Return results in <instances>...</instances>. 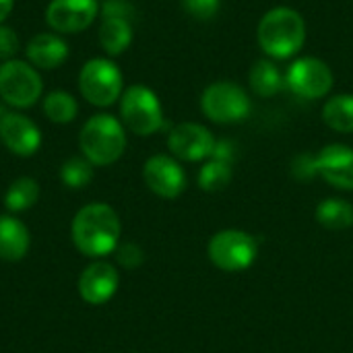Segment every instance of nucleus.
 <instances>
[{
  "label": "nucleus",
  "mask_w": 353,
  "mask_h": 353,
  "mask_svg": "<svg viewBox=\"0 0 353 353\" xmlns=\"http://www.w3.org/2000/svg\"><path fill=\"white\" fill-rule=\"evenodd\" d=\"M120 217L105 203H89L72 219V242L89 259H103L116 252L120 242Z\"/></svg>",
  "instance_id": "1"
},
{
  "label": "nucleus",
  "mask_w": 353,
  "mask_h": 353,
  "mask_svg": "<svg viewBox=\"0 0 353 353\" xmlns=\"http://www.w3.org/2000/svg\"><path fill=\"white\" fill-rule=\"evenodd\" d=\"M256 39L271 60L292 58L306 43V21L296 8L275 6L259 21Z\"/></svg>",
  "instance_id": "2"
},
{
  "label": "nucleus",
  "mask_w": 353,
  "mask_h": 353,
  "mask_svg": "<svg viewBox=\"0 0 353 353\" xmlns=\"http://www.w3.org/2000/svg\"><path fill=\"white\" fill-rule=\"evenodd\" d=\"M79 147L93 165H112L126 151V128L112 114H93L79 132Z\"/></svg>",
  "instance_id": "3"
},
{
  "label": "nucleus",
  "mask_w": 353,
  "mask_h": 353,
  "mask_svg": "<svg viewBox=\"0 0 353 353\" xmlns=\"http://www.w3.org/2000/svg\"><path fill=\"white\" fill-rule=\"evenodd\" d=\"M81 97L95 108H110L124 93V74L112 58H89L79 70Z\"/></svg>",
  "instance_id": "4"
},
{
  "label": "nucleus",
  "mask_w": 353,
  "mask_h": 353,
  "mask_svg": "<svg viewBox=\"0 0 353 353\" xmlns=\"http://www.w3.org/2000/svg\"><path fill=\"white\" fill-rule=\"evenodd\" d=\"M120 122L139 137H151L165 126L163 105L147 85H130L120 97Z\"/></svg>",
  "instance_id": "5"
},
{
  "label": "nucleus",
  "mask_w": 353,
  "mask_h": 353,
  "mask_svg": "<svg viewBox=\"0 0 353 353\" xmlns=\"http://www.w3.org/2000/svg\"><path fill=\"white\" fill-rule=\"evenodd\" d=\"M43 95V81L35 66L27 60H6L0 64V99L14 108L27 110Z\"/></svg>",
  "instance_id": "6"
},
{
  "label": "nucleus",
  "mask_w": 353,
  "mask_h": 353,
  "mask_svg": "<svg viewBox=\"0 0 353 353\" xmlns=\"http://www.w3.org/2000/svg\"><path fill=\"white\" fill-rule=\"evenodd\" d=\"M209 261L225 273H240L252 267L259 256V242L244 230H221L207 244Z\"/></svg>",
  "instance_id": "7"
},
{
  "label": "nucleus",
  "mask_w": 353,
  "mask_h": 353,
  "mask_svg": "<svg viewBox=\"0 0 353 353\" xmlns=\"http://www.w3.org/2000/svg\"><path fill=\"white\" fill-rule=\"evenodd\" d=\"M203 114L215 124H236L250 116L252 101L244 87L234 81H215L201 95Z\"/></svg>",
  "instance_id": "8"
},
{
  "label": "nucleus",
  "mask_w": 353,
  "mask_h": 353,
  "mask_svg": "<svg viewBox=\"0 0 353 353\" xmlns=\"http://www.w3.org/2000/svg\"><path fill=\"white\" fill-rule=\"evenodd\" d=\"M335 77L331 66L314 56H304L298 58L290 64L288 72H285V87L308 101L327 97L333 89Z\"/></svg>",
  "instance_id": "9"
},
{
  "label": "nucleus",
  "mask_w": 353,
  "mask_h": 353,
  "mask_svg": "<svg viewBox=\"0 0 353 353\" xmlns=\"http://www.w3.org/2000/svg\"><path fill=\"white\" fill-rule=\"evenodd\" d=\"M215 143L217 139L213 137V132L196 122H180L172 126L168 134V149L172 157L188 163L209 159L213 155Z\"/></svg>",
  "instance_id": "10"
},
{
  "label": "nucleus",
  "mask_w": 353,
  "mask_h": 353,
  "mask_svg": "<svg viewBox=\"0 0 353 353\" xmlns=\"http://www.w3.org/2000/svg\"><path fill=\"white\" fill-rule=\"evenodd\" d=\"M99 17L97 0H50L46 23L60 35H74L89 29Z\"/></svg>",
  "instance_id": "11"
},
{
  "label": "nucleus",
  "mask_w": 353,
  "mask_h": 353,
  "mask_svg": "<svg viewBox=\"0 0 353 353\" xmlns=\"http://www.w3.org/2000/svg\"><path fill=\"white\" fill-rule=\"evenodd\" d=\"M143 180L147 188L161 199H176L186 188V174L180 161L172 155H151L143 165Z\"/></svg>",
  "instance_id": "12"
},
{
  "label": "nucleus",
  "mask_w": 353,
  "mask_h": 353,
  "mask_svg": "<svg viewBox=\"0 0 353 353\" xmlns=\"http://www.w3.org/2000/svg\"><path fill=\"white\" fill-rule=\"evenodd\" d=\"M314 172L337 190H353V149L331 143L314 155Z\"/></svg>",
  "instance_id": "13"
},
{
  "label": "nucleus",
  "mask_w": 353,
  "mask_h": 353,
  "mask_svg": "<svg viewBox=\"0 0 353 353\" xmlns=\"http://www.w3.org/2000/svg\"><path fill=\"white\" fill-rule=\"evenodd\" d=\"M0 141L10 153L19 157H31L41 147V130L25 114L6 112L0 124Z\"/></svg>",
  "instance_id": "14"
},
{
  "label": "nucleus",
  "mask_w": 353,
  "mask_h": 353,
  "mask_svg": "<svg viewBox=\"0 0 353 353\" xmlns=\"http://www.w3.org/2000/svg\"><path fill=\"white\" fill-rule=\"evenodd\" d=\"M120 285V275L114 265L105 261L91 263L79 277V294L91 306H101L110 302Z\"/></svg>",
  "instance_id": "15"
},
{
  "label": "nucleus",
  "mask_w": 353,
  "mask_h": 353,
  "mask_svg": "<svg viewBox=\"0 0 353 353\" xmlns=\"http://www.w3.org/2000/svg\"><path fill=\"white\" fill-rule=\"evenodd\" d=\"M68 43L56 31H43L33 35L25 46V56L37 70H56L68 60Z\"/></svg>",
  "instance_id": "16"
},
{
  "label": "nucleus",
  "mask_w": 353,
  "mask_h": 353,
  "mask_svg": "<svg viewBox=\"0 0 353 353\" xmlns=\"http://www.w3.org/2000/svg\"><path fill=\"white\" fill-rule=\"evenodd\" d=\"M97 37H99L101 50L110 58H116V56L124 54L134 39L132 23H130V19H124V17H101Z\"/></svg>",
  "instance_id": "17"
},
{
  "label": "nucleus",
  "mask_w": 353,
  "mask_h": 353,
  "mask_svg": "<svg viewBox=\"0 0 353 353\" xmlns=\"http://www.w3.org/2000/svg\"><path fill=\"white\" fill-rule=\"evenodd\" d=\"M31 238L25 223L12 215L0 217V259L8 263L21 261L29 250Z\"/></svg>",
  "instance_id": "18"
},
{
  "label": "nucleus",
  "mask_w": 353,
  "mask_h": 353,
  "mask_svg": "<svg viewBox=\"0 0 353 353\" xmlns=\"http://www.w3.org/2000/svg\"><path fill=\"white\" fill-rule=\"evenodd\" d=\"M248 85L259 97H275L285 89V74L279 70L275 60L263 58L248 70Z\"/></svg>",
  "instance_id": "19"
},
{
  "label": "nucleus",
  "mask_w": 353,
  "mask_h": 353,
  "mask_svg": "<svg viewBox=\"0 0 353 353\" xmlns=\"http://www.w3.org/2000/svg\"><path fill=\"white\" fill-rule=\"evenodd\" d=\"M314 219L319 221V225L333 230V232H341L353 225V205L345 199H325L323 203L316 205L314 211Z\"/></svg>",
  "instance_id": "20"
},
{
  "label": "nucleus",
  "mask_w": 353,
  "mask_h": 353,
  "mask_svg": "<svg viewBox=\"0 0 353 353\" xmlns=\"http://www.w3.org/2000/svg\"><path fill=\"white\" fill-rule=\"evenodd\" d=\"M323 120L335 132H341V134L353 132L352 93H337V95L329 97L323 105Z\"/></svg>",
  "instance_id": "21"
},
{
  "label": "nucleus",
  "mask_w": 353,
  "mask_h": 353,
  "mask_svg": "<svg viewBox=\"0 0 353 353\" xmlns=\"http://www.w3.org/2000/svg\"><path fill=\"white\" fill-rule=\"evenodd\" d=\"M43 114L54 124H68L79 114V101L72 93L56 89L43 97Z\"/></svg>",
  "instance_id": "22"
},
{
  "label": "nucleus",
  "mask_w": 353,
  "mask_h": 353,
  "mask_svg": "<svg viewBox=\"0 0 353 353\" xmlns=\"http://www.w3.org/2000/svg\"><path fill=\"white\" fill-rule=\"evenodd\" d=\"M39 199V184L33 178H17L6 194H4V205L10 213H23L27 209H31Z\"/></svg>",
  "instance_id": "23"
},
{
  "label": "nucleus",
  "mask_w": 353,
  "mask_h": 353,
  "mask_svg": "<svg viewBox=\"0 0 353 353\" xmlns=\"http://www.w3.org/2000/svg\"><path fill=\"white\" fill-rule=\"evenodd\" d=\"M234 176V168L228 161L209 157L203 168L199 170V188L205 192H219L225 190L232 182Z\"/></svg>",
  "instance_id": "24"
},
{
  "label": "nucleus",
  "mask_w": 353,
  "mask_h": 353,
  "mask_svg": "<svg viewBox=\"0 0 353 353\" xmlns=\"http://www.w3.org/2000/svg\"><path fill=\"white\" fill-rule=\"evenodd\" d=\"M93 168L95 165L89 159H85L83 155L70 157L60 168V180H62V184H66L72 190L85 188L93 180Z\"/></svg>",
  "instance_id": "25"
},
{
  "label": "nucleus",
  "mask_w": 353,
  "mask_h": 353,
  "mask_svg": "<svg viewBox=\"0 0 353 353\" xmlns=\"http://www.w3.org/2000/svg\"><path fill=\"white\" fill-rule=\"evenodd\" d=\"M221 0H182V8L196 21H209L217 14Z\"/></svg>",
  "instance_id": "26"
},
{
  "label": "nucleus",
  "mask_w": 353,
  "mask_h": 353,
  "mask_svg": "<svg viewBox=\"0 0 353 353\" xmlns=\"http://www.w3.org/2000/svg\"><path fill=\"white\" fill-rule=\"evenodd\" d=\"M116 261L124 269H137V267L143 265L145 254L137 244H122V246L116 248Z\"/></svg>",
  "instance_id": "27"
},
{
  "label": "nucleus",
  "mask_w": 353,
  "mask_h": 353,
  "mask_svg": "<svg viewBox=\"0 0 353 353\" xmlns=\"http://www.w3.org/2000/svg\"><path fill=\"white\" fill-rule=\"evenodd\" d=\"M19 52V35L14 33V29L0 25V60H12Z\"/></svg>",
  "instance_id": "28"
},
{
  "label": "nucleus",
  "mask_w": 353,
  "mask_h": 353,
  "mask_svg": "<svg viewBox=\"0 0 353 353\" xmlns=\"http://www.w3.org/2000/svg\"><path fill=\"white\" fill-rule=\"evenodd\" d=\"M99 17H132V6L126 0H105L99 6Z\"/></svg>",
  "instance_id": "29"
},
{
  "label": "nucleus",
  "mask_w": 353,
  "mask_h": 353,
  "mask_svg": "<svg viewBox=\"0 0 353 353\" xmlns=\"http://www.w3.org/2000/svg\"><path fill=\"white\" fill-rule=\"evenodd\" d=\"M211 157L221 159V161H228V163H234V157H236V147H234V143H232V141H228V139L217 141Z\"/></svg>",
  "instance_id": "30"
},
{
  "label": "nucleus",
  "mask_w": 353,
  "mask_h": 353,
  "mask_svg": "<svg viewBox=\"0 0 353 353\" xmlns=\"http://www.w3.org/2000/svg\"><path fill=\"white\" fill-rule=\"evenodd\" d=\"M12 8H14V0H0V25L8 19Z\"/></svg>",
  "instance_id": "31"
},
{
  "label": "nucleus",
  "mask_w": 353,
  "mask_h": 353,
  "mask_svg": "<svg viewBox=\"0 0 353 353\" xmlns=\"http://www.w3.org/2000/svg\"><path fill=\"white\" fill-rule=\"evenodd\" d=\"M4 116H6V110H4V105L0 103V124H2V120H4Z\"/></svg>",
  "instance_id": "32"
}]
</instances>
